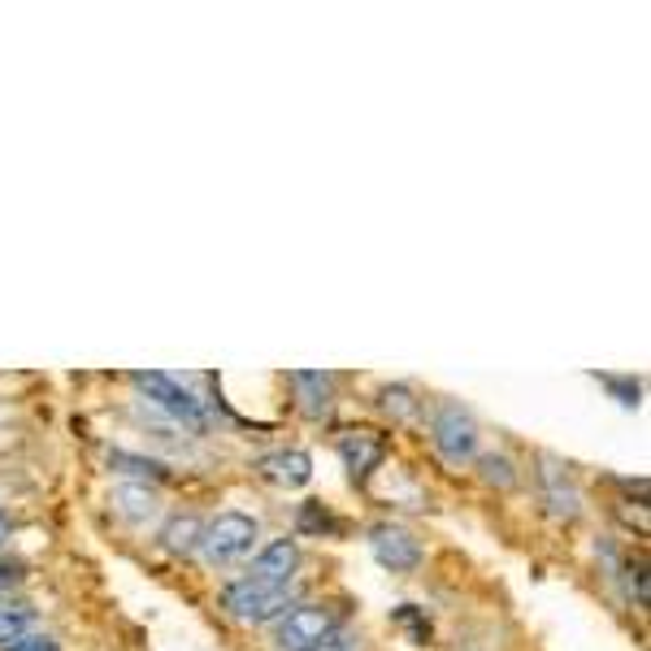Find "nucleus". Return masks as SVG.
Returning <instances> with one entry per match:
<instances>
[{"label": "nucleus", "mask_w": 651, "mask_h": 651, "mask_svg": "<svg viewBox=\"0 0 651 651\" xmlns=\"http://www.w3.org/2000/svg\"><path fill=\"white\" fill-rule=\"evenodd\" d=\"M221 608L235 621L265 626V621H278L283 613H292L296 599H292V586H270V582H256V578H235V582L221 586Z\"/></svg>", "instance_id": "f257e3e1"}, {"label": "nucleus", "mask_w": 651, "mask_h": 651, "mask_svg": "<svg viewBox=\"0 0 651 651\" xmlns=\"http://www.w3.org/2000/svg\"><path fill=\"white\" fill-rule=\"evenodd\" d=\"M431 443L447 465H469L478 456V422L460 400H438L431 418Z\"/></svg>", "instance_id": "f03ea898"}, {"label": "nucleus", "mask_w": 651, "mask_h": 651, "mask_svg": "<svg viewBox=\"0 0 651 651\" xmlns=\"http://www.w3.org/2000/svg\"><path fill=\"white\" fill-rule=\"evenodd\" d=\"M261 539V526L248 517V513H217L214 522L205 526V539H201V556L209 564H235V560H248L252 547Z\"/></svg>", "instance_id": "7ed1b4c3"}, {"label": "nucleus", "mask_w": 651, "mask_h": 651, "mask_svg": "<svg viewBox=\"0 0 651 651\" xmlns=\"http://www.w3.org/2000/svg\"><path fill=\"white\" fill-rule=\"evenodd\" d=\"M339 613L330 604H296L292 613L278 617V651H318L339 635Z\"/></svg>", "instance_id": "20e7f679"}, {"label": "nucleus", "mask_w": 651, "mask_h": 651, "mask_svg": "<svg viewBox=\"0 0 651 651\" xmlns=\"http://www.w3.org/2000/svg\"><path fill=\"white\" fill-rule=\"evenodd\" d=\"M130 382H135L157 409H165L179 426H187V431H205V426H209L205 404H201L179 378H170V374H130Z\"/></svg>", "instance_id": "39448f33"}, {"label": "nucleus", "mask_w": 651, "mask_h": 651, "mask_svg": "<svg viewBox=\"0 0 651 651\" xmlns=\"http://www.w3.org/2000/svg\"><path fill=\"white\" fill-rule=\"evenodd\" d=\"M334 447H339V460H343V469H347L352 482H365L387 460V434L369 431V426L343 431L334 438Z\"/></svg>", "instance_id": "423d86ee"}, {"label": "nucleus", "mask_w": 651, "mask_h": 651, "mask_svg": "<svg viewBox=\"0 0 651 651\" xmlns=\"http://www.w3.org/2000/svg\"><path fill=\"white\" fill-rule=\"evenodd\" d=\"M369 551L391 573H413L422 564V542L413 539V530H404L396 522H382V526L369 530Z\"/></svg>", "instance_id": "0eeeda50"}, {"label": "nucleus", "mask_w": 651, "mask_h": 651, "mask_svg": "<svg viewBox=\"0 0 651 651\" xmlns=\"http://www.w3.org/2000/svg\"><path fill=\"white\" fill-rule=\"evenodd\" d=\"M539 482H542V500H547L551 517H560V522H578V517H582V491L573 487L569 469H564L556 456H539Z\"/></svg>", "instance_id": "6e6552de"}, {"label": "nucleus", "mask_w": 651, "mask_h": 651, "mask_svg": "<svg viewBox=\"0 0 651 651\" xmlns=\"http://www.w3.org/2000/svg\"><path fill=\"white\" fill-rule=\"evenodd\" d=\"M296 569H300V542L274 539L252 556V564H248L243 578H256V582H270V586H292L296 582Z\"/></svg>", "instance_id": "1a4fd4ad"}, {"label": "nucleus", "mask_w": 651, "mask_h": 651, "mask_svg": "<svg viewBox=\"0 0 651 651\" xmlns=\"http://www.w3.org/2000/svg\"><path fill=\"white\" fill-rule=\"evenodd\" d=\"M256 473H261L265 482H274V487L300 491V487H309V478H313V456H309L305 447H283V452L261 456V460H256Z\"/></svg>", "instance_id": "9d476101"}, {"label": "nucleus", "mask_w": 651, "mask_h": 651, "mask_svg": "<svg viewBox=\"0 0 651 651\" xmlns=\"http://www.w3.org/2000/svg\"><path fill=\"white\" fill-rule=\"evenodd\" d=\"M287 382H292V391H296L300 413L313 418V422H322L326 413H330V404H334V374H322V369H292Z\"/></svg>", "instance_id": "9b49d317"}, {"label": "nucleus", "mask_w": 651, "mask_h": 651, "mask_svg": "<svg viewBox=\"0 0 651 651\" xmlns=\"http://www.w3.org/2000/svg\"><path fill=\"white\" fill-rule=\"evenodd\" d=\"M108 504H113V513H122V517H126V522H135V526L152 522V517H157V509H161L157 491H152V487H144V482H122V487H113V491H108Z\"/></svg>", "instance_id": "f8f14e48"}, {"label": "nucleus", "mask_w": 651, "mask_h": 651, "mask_svg": "<svg viewBox=\"0 0 651 651\" xmlns=\"http://www.w3.org/2000/svg\"><path fill=\"white\" fill-rule=\"evenodd\" d=\"M201 539H205V522L192 517V513L170 517L165 530H161V547H165L170 556H196V551H201Z\"/></svg>", "instance_id": "ddd939ff"}, {"label": "nucleus", "mask_w": 651, "mask_h": 651, "mask_svg": "<svg viewBox=\"0 0 651 651\" xmlns=\"http://www.w3.org/2000/svg\"><path fill=\"white\" fill-rule=\"evenodd\" d=\"M108 469H117V473H130L135 482H165L170 478V469L161 465V460H148V456H135V452H108Z\"/></svg>", "instance_id": "4468645a"}, {"label": "nucleus", "mask_w": 651, "mask_h": 651, "mask_svg": "<svg viewBox=\"0 0 651 651\" xmlns=\"http://www.w3.org/2000/svg\"><path fill=\"white\" fill-rule=\"evenodd\" d=\"M35 635V608L26 604H0V651L18 639Z\"/></svg>", "instance_id": "2eb2a0df"}, {"label": "nucleus", "mask_w": 651, "mask_h": 651, "mask_svg": "<svg viewBox=\"0 0 651 651\" xmlns=\"http://www.w3.org/2000/svg\"><path fill=\"white\" fill-rule=\"evenodd\" d=\"M296 530H300V535L330 539V535H339V517L326 509L322 500H305V504H300V513H296Z\"/></svg>", "instance_id": "dca6fc26"}, {"label": "nucleus", "mask_w": 651, "mask_h": 651, "mask_svg": "<svg viewBox=\"0 0 651 651\" xmlns=\"http://www.w3.org/2000/svg\"><path fill=\"white\" fill-rule=\"evenodd\" d=\"M378 404H382V413L391 418V422H418V400H413V391L404 387V382H396V387H382V396H378Z\"/></svg>", "instance_id": "f3484780"}, {"label": "nucleus", "mask_w": 651, "mask_h": 651, "mask_svg": "<svg viewBox=\"0 0 651 651\" xmlns=\"http://www.w3.org/2000/svg\"><path fill=\"white\" fill-rule=\"evenodd\" d=\"M478 469H482L487 482H495V487H504V491L517 482V469H513V460H509L504 452H487V456H478Z\"/></svg>", "instance_id": "a211bd4d"}, {"label": "nucleus", "mask_w": 651, "mask_h": 651, "mask_svg": "<svg viewBox=\"0 0 651 651\" xmlns=\"http://www.w3.org/2000/svg\"><path fill=\"white\" fill-rule=\"evenodd\" d=\"M604 387L626 404V409H635L639 404V396H643V387H639V378H604Z\"/></svg>", "instance_id": "6ab92c4d"}, {"label": "nucleus", "mask_w": 651, "mask_h": 651, "mask_svg": "<svg viewBox=\"0 0 651 651\" xmlns=\"http://www.w3.org/2000/svg\"><path fill=\"white\" fill-rule=\"evenodd\" d=\"M396 621H400V626H413V635H418V643H426V639H431V621H426L422 613H413V604H404V608H396Z\"/></svg>", "instance_id": "aec40b11"}, {"label": "nucleus", "mask_w": 651, "mask_h": 651, "mask_svg": "<svg viewBox=\"0 0 651 651\" xmlns=\"http://www.w3.org/2000/svg\"><path fill=\"white\" fill-rule=\"evenodd\" d=\"M630 591H635V604L648 608V564L643 560L630 564Z\"/></svg>", "instance_id": "412c9836"}, {"label": "nucleus", "mask_w": 651, "mask_h": 651, "mask_svg": "<svg viewBox=\"0 0 651 651\" xmlns=\"http://www.w3.org/2000/svg\"><path fill=\"white\" fill-rule=\"evenodd\" d=\"M4 651H61V648H57V639H53V635H39V630H35V635H26V639L9 643Z\"/></svg>", "instance_id": "4be33fe9"}, {"label": "nucleus", "mask_w": 651, "mask_h": 651, "mask_svg": "<svg viewBox=\"0 0 651 651\" xmlns=\"http://www.w3.org/2000/svg\"><path fill=\"white\" fill-rule=\"evenodd\" d=\"M26 578V569H22V560H0V595H9L18 582Z\"/></svg>", "instance_id": "5701e85b"}, {"label": "nucleus", "mask_w": 651, "mask_h": 651, "mask_svg": "<svg viewBox=\"0 0 651 651\" xmlns=\"http://www.w3.org/2000/svg\"><path fill=\"white\" fill-rule=\"evenodd\" d=\"M318 651H361V639H352V635H343V630H339V635H330Z\"/></svg>", "instance_id": "b1692460"}, {"label": "nucleus", "mask_w": 651, "mask_h": 651, "mask_svg": "<svg viewBox=\"0 0 651 651\" xmlns=\"http://www.w3.org/2000/svg\"><path fill=\"white\" fill-rule=\"evenodd\" d=\"M9 539V517H4V513H0V542Z\"/></svg>", "instance_id": "393cba45"}]
</instances>
